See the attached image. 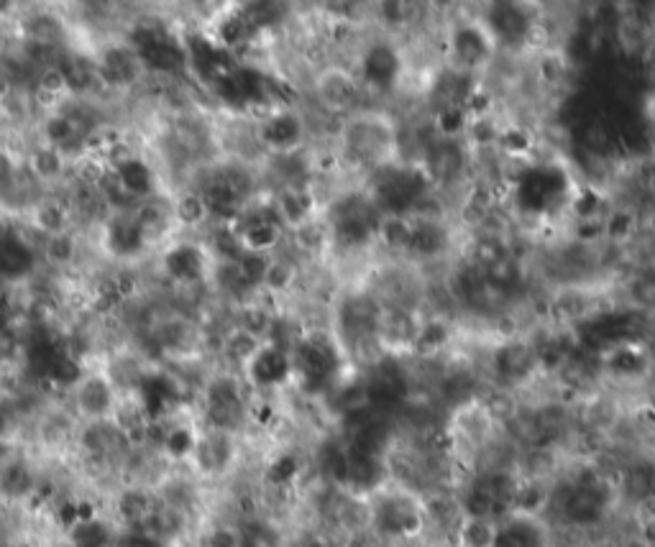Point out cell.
<instances>
[{"label": "cell", "instance_id": "cell-1", "mask_svg": "<svg viewBox=\"0 0 655 547\" xmlns=\"http://www.w3.org/2000/svg\"><path fill=\"white\" fill-rule=\"evenodd\" d=\"M348 177L402 164V126L384 105H366L338 121L333 139Z\"/></svg>", "mask_w": 655, "mask_h": 547}, {"label": "cell", "instance_id": "cell-2", "mask_svg": "<svg viewBox=\"0 0 655 547\" xmlns=\"http://www.w3.org/2000/svg\"><path fill=\"white\" fill-rule=\"evenodd\" d=\"M310 98L320 118H341L351 116L359 108H366L364 85L356 75L351 59H323L310 70Z\"/></svg>", "mask_w": 655, "mask_h": 547}, {"label": "cell", "instance_id": "cell-3", "mask_svg": "<svg viewBox=\"0 0 655 547\" xmlns=\"http://www.w3.org/2000/svg\"><path fill=\"white\" fill-rule=\"evenodd\" d=\"M254 139L264 159L302 154L313 144V126L302 105L297 108H274L267 118L254 123Z\"/></svg>", "mask_w": 655, "mask_h": 547}, {"label": "cell", "instance_id": "cell-4", "mask_svg": "<svg viewBox=\"0 0 655 547\" xmlns=\"http://www.w3.org/2000/svg\"><path fill=\"white\" fill-rule=\"evenodd\" d=\"M213 259L203 241L177 238L159 251V279L167 282L172 292H195L210 284Z\"/></svg>", "mask_w": 655, "mask_h": 547}, {"label": "cell", "instance_id": "cell-5", "mask_svg": "<svg viewBox=\"0 0 655 547\" xmlns=\"http://www.w3.org/2000/svg\"><path fill=\"white\" fill-rule=\"evenodd\" d=\"M241 379L254 394H267V397H277L292 389L295 381V363H292V353L285 348L274 346L269 340L261 343L256 356L241 371Z\"/></svg>", "mask_w": 655, "mask_h": 547}, {"label": "cell", "instance_id": "cell-6", "mask_svg": "<svg viewBox=\"0 0 655 547\" xmlns=\"http://www.w3.org/2000/svg\"><path fill=\"white\" fill-rule=\"evenodd\" d=\"M118 389L103 369H90L85 379L70 392V409L77 422H105L111 420L118 402Z\"/></svg>", "mask_w": 655, "mask_h": 547}, {"label": "cell", "instance_id": "cell-7", "mask_svg": "<svg viewBox=\"0 0 655 547\" xmlns=\"http://www.w3.org/2000/svg\"><path fill=\"white\" fill-rule=\"evenodd\" d=\"M100 248L103 254L113 261H121L123 266L134 264L141 256L149 254L144 236H141L139 225H136L131 213H116L108 218V223L100 225Z\"/></svg>", "mask_w": 655, "mask_h": 547}, {"label": "cell", "instance_id": "cell-8", "mask_svg": "<svg viewBox=\"0 0 655 547\" xmlns=\"http://www.w3.org/2000/svg\"><path fill=\"white\" fill-rule=\"evenodd\" d=\"M136 225H139L141 236H144V243L149 251L154 248H164V241L174 236L177 225H174L172 215V197L159 192L154 197H146V200L136 202V208L131 210Z\"/></svg>", "mask_w": 655, "mask_h": 547}, {"label": "cell", "instance_id": "cell-9", "mask_svg": "<svg viewBox=\"0 0 655 547\" xmlns=\"http://www.w3.org/2000/svg\"><path fill=\"white\" fill-rule=\"evenodd\" d=\"M302 282H305V266L287 248H282L269 259L267 274L261 279V292L282 305V302L292 300L300 292Z\"/></svg>", "mask_w": 655, "mask_h": 547}, {"label": "cell", "instance_id": "cell-10", "mask_svg": "<svg viewBox=\"0 0 655 547\" xmlns=\"http://www.w3.org/2000/svg\"><path fill=\"white\" fill-rule=\"evenodd\" d=\"M24 169L44 192L62 190L67 185V179H70V162L64 159L62 151L41 144V141H36L34 149L29 151Z\"/></svg>", "mask_w": 655, "mask_h": 547}, {"label": "cell", "instance_id": "cell-11", "mask_svg": "<svg viewBox=\"0 0 655 547\" xmlns=\"http://www.w3.org/2000/svg\"><path fill=\"white\" fill-rule=\"evenodd\" d=\"M604 246L625 251L638 241L645 231V220L632 202H612V208L604 215Z\"/></svg>", "mask_w": 655, "mask_h": 547}, {"label": "cell", "instance_id": "cell-12", "mask_svg": "<svg viewBox=\"0 0 655 547\" xmlns=\"http://www.w3.org/2000/svg\"><path fill=\"white\" fill-rule=\"evenodd\" d=\"M113 172L118 174L121 185L126 187V192L134 197L136 202L146 200V197H154L162 192V182H159V172L154 167L146 154H136L131 159H126L123 164L113 167Z\"/></svg>", "mask_w": 655, "mask_h": 547}, {"label": "cell", "instance_id": "cell-13", "mask_svg": "<svg viewBox=\"0 0 655 547\" xmlns=\"http://www.w3.org/2000/svg\"><path fill=\"white\" fill-rule=\"evenodd\" d=\"M41 264L47 266L54 274H67L77 269L82 259V238L77 231H62L47 236L39 248Z\"/></svg>", "mask_w": 655, "mask_h": 547}, {"label": "cell", "instance_id": "cell-14", "mask_svg": "<svg viewBox=\"0 0 655 547\" xmlns=\"http://www.w3.org/2000/svg\"><path fill=\"white\" fill-rule=\"evenodd\" d=\"M412 243V220L410 215L382 213L374 228V248H382L384 256H400L407 259Z\"/></svg>", "mask_w": 655, "mask_h": 547}, {"label": "cell", "instance_id": "cell-15", "mask_svg": "<svg viewBox=\"0 0 655 547\" xmlns=\"http://www.w3.org/2000/svg\"><path fill=\"white\" fill-rule=\"evenodd\" d=\"M172 197V215L177 231L200 233L210 228V210L195 187H180Z\"/></svg>", "mask_w": 655, "mask_h": 547}, {"label": "cell", "instance_id": "cell-16", "mask_svg": "<svg viewBox=\"0 0 655 547\" xmlns=\"http://www.w3.org/2000/svg\"><path fill=\"white\" fill-rule=\"evenodd\" d=\"M261 343H264V340H259L256 335H251V333H246V330L231 325V328L223 333L221 348H218V361H221V369L233 371V374H241L246 363L256 356V351L261 348Z\"/></svg>", "mask_w": 655, "mask_h": 547}, {"label": "cell", "instance_id": "cell-17", "mask_svg": "<svg viewBox=\"0 0 655 547\" xmlns=\"http://www.w3.org/2000/svg\"><path fill=\"white\" fill-rule=\"evenodd\" d=\"M95 192L103 197V202L113 210V215H116V213H131V210L136 208V200L128 195L126 187L121 185V179H118V174L113 172V169H108V172L100 177V182L95 185Z\"/></svg>", "mask_w": 655, "mask_h": 547}, {"label": "cell", "instance_id": "cell-18", "mask_svg": "<svg viewBox=\"0 0 655 547\" xmlns=\"http://www.w3.org/2000/svg\"><path fill=\"white\" fill-rule=\"evenodd\" d=\"M269 259H272V256L249 254V251L241 256V261L236 264V269H238V274H241V279L246 282V287L261 289V279H264V274H267Z\"/></svg>", "mask_w": 655, "mask_h": 547}, {"label": "cell", "instance_id": "cell-19", "mask_svg": "<svg viewBox=\"0 0 655 547\" xmlns=\"http://www.w3.org/2000/svg\"><path fill=\"white\" fill-rule=\"evenodd\" d=\"M21 169H24V164L18 162L16 156L8 154V151L0 146V192L8 190V187L16 182L18 174H21Z\"/></svg>", "mask_w": 655, "mask_h": 547}, {"label": "cell", "instance_id": "cell-20", "mask_svg": "<svg viewBox=\"0 0 655 547\" xmlns=\"http://www.w3.org/2000/svg\"><path fill=\"white\" fill-rule=\"evenodd\" d=\"M0 146H3V133H0Z\"/></svg>", "mask_w": 655, "mask_h": 547}]
</instances>
